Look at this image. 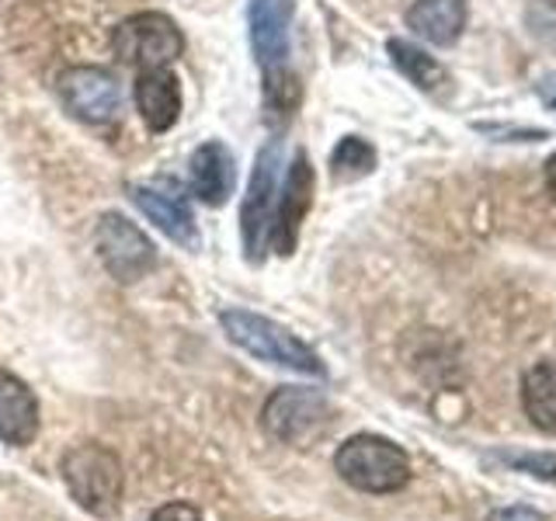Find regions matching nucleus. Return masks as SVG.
I'll list each match as a JSON object with an SVG mask.
<instances>
[{"label":"nucleus","instance_id":"f257e3e1","mask_svg":"<svg viewBox=\"0 0 556 521\" xmlns=\"http://www.w3.org/2000/svg\"><path fill=\"white\" fill-rule=\"evenodd\" d=\"M219 327H223V334L230 338V344H237L240 352H248L257 361H268V365H278V369L313 376V379L327 376V365L320 361V355L271 317L233 306L219 313Z\"/></svg>","mask_w":556,"mask_h":521},{"label":"nucleus","instance_id":"f03ea898","mask_svg":"<svg viewBox=\"0 0 556 521\" xmlns=\"http://www.w3.org/2000/svg\"><path fill=\"white\" fill-rule=\"evenodd\" d=\"M60 473L77 508L91 518L112 521L126 500V466L109 445L84 442L60 459Z\"/></svg>","mask_w":556,"mask_h":521},{"label":"nucleus","instance_id":"7ed1b4c3","mask_svg":"<svg viewBox=\"0 0 556 521\" xmlns=\"http://www.w3.org/2000/svg\"><path fill=\"white\" fill-rule=\"evenodd\" d=\"M334 473L362 494H396L410 483L407 452L379 434H352L334 452Z\"/></svg>","mask_w":556,"mask_h":521},{"label":"nucleus","instance_id":"20e7f679","mask_svg":"<svg viewBox=\"0 0 556 521\" xmlns=\"http://www.w3.org/2000/svg\"><path fill=\"white\" fill-rule=\"evenodd\" d=\"M330 421H334L330 399L320 390L306 386H278L261 407V428H265L268 439L295 448L317 442Z\"/></svg>","mask_w":556,"mask_h":521},{"label":"nucleus","instance_id":"39448f33","mask_svg":"<svg viewBox=\"0 0 556 521\" xmlns=\"http://www.w3.org/2000/svg\"><path fill=\"white\" fill-rule=\"evenodd\" d=\"M278 161H282V139H271L257 150V161L248 181V195L240 202V243L243 257L261 265L271 251V219L278 199Z\"/></svg>","mask_w":556,"mask_h":521},{"label":"nucleus","instance_id":"423d86ee","mask_svg":"<svg viewBox=\"0 0 556 521\" xmlns=\"http://www.w3.org/2000/svg\"><path fill=\"white\" fill-rule=\"evenodd\" d=\"M112 52L136 69L170 66L185 56V35L164 11H139L112 31Z\"/></svg>","mask_w":556,"mask_h":521},{"label":"nucleus","instance_id":"0eeeda50","mask_svg":"<svg viewBox=\"0 0 556 521\" xmlns=\"http://www.w3.org/2000/svg\"><path fill=\"white\" fill-rule=\"evenodd\" d=\"M94 243H98V257L104 271L122 285H136L139 278H147L156 268L153 240L122 213H104L98 219Z\"/></svg>","mask_w":556,"mask_h":521},{"label":"nucleus","instance_id":"6e6552de","mask_svg":"<svg viewBox=\"0 0 556 521\" xmlns=\"http://www.w3.org/2000/svg\"><path fill=\"white\" fill-rule=\"evenodd\" d=\"M313 191H317V170H313L309 153L300 150L292 156L286 181L278 188V199H275L271 251L278 257H289V254H295V247H300V230H303L306 213L313 205Z\"/></svg>","mask_w":556,"mask_h":521},{"label":"nucleus","instance_id":"1a4fd4ad","mask_svg":"<svg viewBox=\"0 0 556 521\" xmlns=\"http://www.w3.org/2000/svg\"><path fill=\"white\" fill-rule=\"evenodd\" d=\"M292 17H295V0H248L251 49L261 66V77H275L289 69Z\"/></svg>","mask_w":556,"mask_h":521},{"label":"nucleus","instance_id":"9d476101","mask_svg":"<svg viewBox=\"0 0 556 521\" xmlns=\"http://www.w3.org/2000/svg\"><path fill=\"white\" fill-rule=\"evenodd\" d=\"M60 94L80 122L104 126L122 112V84L101 66H70L60 74Z\"/></svg>","mask_w":556,"mask_h":521},{"label":"nucleus","instance_id":"9b49d317","mask_svg":"<svg viewBox=\"0 0 556 521\" xmlns=\"http://www.w3.org/2000/svg\"><path fill=\"white\" fill-rule=\"evenodd\" d=\"M188 188L199 202L223 208L237 191V156L223 139H205L188 156Z\"/></svg>","mask_w":556,"mask_h":521},{"label":"nucleus","instance_id":"f8f14e48","mask_svg":"<svg viewBox=\"0 0 556 521\" xmlns=\"http://www.w3.org/2000/svg\"><path fill=\"white\" fill-rule=\"evenodd\" d=\"M132 98H136L139 118L147 122L150 132H167L178 126L181 109H185V94H181V80L170 66L139 69Z\"/></svg>","mask_w":556,"mask_h":521},{"label":"nucleus","instance_id":"ddd939ff","mask_svg":"<svg viewBox=\"0 0 556 521\" xmlns=\"http://www.w3.org/2000/svg\"><path fill=\"white\" fill-rule=\"evenodd\" d=\"M129 199L132 205L143 213L156 230H161L167 240H174L178 247L185 251H199V223L191 216V208L170 195L164 188H153V185H129Z\"/></svg>","mask_w":556,"mask_h":521},{"label":"nucleus","instance_id":"4468645a","mask_svg":"<svg viewBox=\"0 0 556 521\" xmlns=\"http://www.w3.org/2000/svg\"><path fill=\"white\" fill-rule=\"evenodd\" d=\"M42 410L31 386L8 369H0V442L25 448L39 439Z\"/></svg>","mask_w":556,"mask_h":521},{"label":"nucleus","instance_id":"2eb2a0df","mask_svg":"<svg viewBox=\"0 0 556 521\" xmlns=\"http://www.w3.org/2000/svg\"><path fill=\"white\" fill-rule=\"evenodd\" d=\"M407 28L431 46H452L466 28V0H414Z\"/></svg>","mask_w":556,"mask_h":521},{"label":"nucleus","instance_id":"dca6fc26","mask_svg":"<svg viewBox=\"0 0 556 521\" xmlns=\"http://www.w3.org/2000/svg\"><path fill=\"white\" fill-rule=\"evenodd\" d=\"M521 410L539 431L556 434V361H539L521 376Z\"/></svg>","mask_w":556,"mask_h":521},{"label":"nucleus","instance_id":"f3484780","mask_svg":"<svg viewBox=\"0 0 556 521\" xmlns=\"http://www.w3.org/2000/svg\"><path fill=\"white\" fill-rule=\"evenodd\" d=\"M387 52H390V60H393V66L400 69V74H404L410 84L421 87V91L434 94L439 87L448 84L445 66L434 60V56H428L425 49H417L414 42H407V39H390L387 42Z\"/></svg>","mask_w":556,"mask_h":521},{"label":"nucleus","instance_id":"a211bd4d","mask_svg":"<svg viewBox=\"0 0 556 521\" xmlns=\"http://www.w3.org/2000/svg\"><path fill=\"white\" fill-rule=\"evenodd\" d=\"M376 170V147L362 136H344L330 153V178L334 181H358Z\"/></svg>","mask_w":556,"mask_h":521},{"label":"nucleus","instance_id":"6ab92c4d","mask_svg":"<svg viewBox=\"0 0 556 521\" xmlns=\"http://www.w3.org/2000/svg\"><path fill=\"white\" fill-rule=\"evenodd\" d=\"M150 521H205V518L199 514L195 504H188V500H167V504H161V508L150 514Z\"/></svg>","mask_w":556,"mask_h":521},{"label":"nucleus","instance_id":"aec40b11","mask_svg":"<svg viewBox=\"0 0 556 521\" xmlns=\"http://www.w3.org/2000/svg\"><path fill=\"white\" fill-rule=\"evenodd\" d=\"M486 521H543V514L532 511V508H521V504H515V508H497Z\"/></svg>","mask_w":556,"mask_h":521},{"label":"nucleus","instance_id":"412c9836","mask_svg":"<svg viewBox=\"0 0 556 521\" xmlns=\"http://www.w3.org/2000/svg\"><path fill=\"white\" fill-rule=\"evenodd\" d=\"M539 98L546 101V109H553V112H556V77H549L543 87H539Z\"/></svg>","mask_w":556,"mask_h":521},{"label":"nucleus","instance_id":"4be33fe9","mask_svg":"<svg viewBox=\"0 0 556 521\" xmlns=\"http://www.w3.org/2000/svg\"><path fill=\"white\" fill-rule=\"evenodd\" d=\"M546 188H549V195L556 199V153L546 161Z\"/></svg>","mask_w":556,"mask_h":521}]
</instances>
